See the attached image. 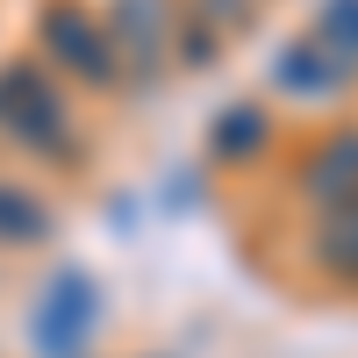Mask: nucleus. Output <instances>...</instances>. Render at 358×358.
Wrapping results in <instances>:
<instances>
[{
	"instance_id": "1",
	"label": "nucleus",
	"mask_w": 358,
	"mask_h": 358,
	"mask_svg": "<svg viewBox=\"0 0 358 358\" xmlns=\"http://www.w3.org/2000/svg\"><path fill=\"white\" fill-rule=\"evenodd\" d=\"M0 129H8L15 143H29V151H43V158H72L65 101H57V86L29 65V57L0 65Z\"/></svg>"
},
{
	"instance_id": "2",
	"label": "nucleus",
	"mask_w": 358,
	"mask_h": 358,
	"mask_svg": "<svg viewBox=\"0 0 358 358\" xmlns=\"http://www.w3.org/2000/svg\"><path fill=\"white\" fill-rule=\"evenodd\" d=\"M115 43V72L158 79L172 57V0H115V15L101 22Z\"/></svg>"
},
{
	"instance_id": "3",
	"label": "nucleus",
	"mask_w": 358,
	"mask_h": 358,
	"mask_svg": "<svg viewBox=\"0 0 358 358\" xmlns=\"http://www.w3.org/2000/svg\"><path fill=\"white\" fill-rule=\"evenodd\" d=\"M43 50L65 65L72 79L86 86H115L122 72H115V43H108V29L79 8V0H57V8H43Z\"/></svg>"
},
{
	"instance_id": "4",
	"label": "nucleus",
	"mask_w": 358,
	"mask_h": 358,
	"mask_svg": "<svg viewBox=\"0 0 358 358\" xmlns=\"http://www.w3.org/2000/svg\"><path fill=\"white\" fill-rule=\"evenodd\" d=\"M94 322H101V294H94V280H86V273H57L50 301H43V322H36L43 358H79V344L94 337Z\"/></svg>"
},
{
	"instance_id": "5",
	"label": "nucleus",
	"mask_w": 358,
	"mask_h": 358,
	"mask_svg": "<svg viewBox=\"0 0 358 358\" xmlns=\"http://www.w3.org/2000/svg\"><path fill=\"white\" fill-rule=\"evenodd\" d=\"M301 194L322 201V208L358 201V129H344V136L322 143V151H308V165H301Z\"/></svg>"
},
{
	"instance_id": "6",
	"label": "nucleus",
	"mask_w": 358,
	"mask_h": 358,
	"mask_svg": "<svg viewBox=\"0 0 358 358\" xmlns=\"http://www.w3.org/2000/svg\"><path fill=\"white\" fill-rule=\"evenodd\" d=\"M273 79L287 86V94H301V101H330V94H337V86H344L351 72H344L337 57H330V50H322V43L308 36V43H294V50H280V65H273Z\"/></svg>"
},
{
	"instance_id": "7",
	"label": "nucleus",
	"mask_w": 358,
	"mask_h": 358,
	"mask_svg": "<svg viewBox=\"0 0 358 358\" xmlns=\"http://www.w3.org/2000/svg\"><path fill=\"white\" fill-rule=\"evenodd\" d=\"M43 236H50V208L0 179V244H43Z\"/></svg>"
},
{
	"instance_id": "8",
	"label": "nucleus",
	"mask_w": 358,
	"mask_h": 358,
	"mask_svg": "<svg viewBox=\"0 0 358 358\" xmlns=\"http://www.w3.org/2000/svg\"><path fill=\"white\" fill-rule=\"evenodd\" d=\"M315 258L330 265V273H344V280H358V201H344V208H330V222L315 229Z\"/></svg>"
},
{
	"instance_id": "9",
	"label": "nucleus",
	"mask_w": 358,
	"mask_h": 358,
	"mask_svg": "<svg viewBox=\"0 0 358 358\" xmlns=\"http://www.w3.org/2000/svg\"><path fill=\"white\" fill-rule=\"evenodd\" d=\"M315 43L337 57L344 72H358V0H322V22H315Z\"/></svg>"
},
{
	"instance_id": "10",
	"label": "nucleus",
	"mask_w": 358,
	"mask_h": 358,
	"mask_svg": "<svg viewBox=\"0 0 358 358\" xmlns=\"http://www.w3.org/2000/svg\"><path fill=\"white\" fill-rule=\"evenodd\" d=\"M265 136H273V122H265V108H229L215 122V151L222 158H258Z\"/></svg>"
},
{
	"instance_id": "11",
	"label": "nucleus",
	"mask_w": 358,
	"mask_h": 358,
	"mask_svg": "<svg viewBox=\"0 0 358 358\" xmlns=\"http://www.w3.org/2000/svg\"><path fill=\"white\" fill-rule=\"evenodd\" d=\"M201 15L222 22V29H244V22H251V0H201Z\"/></svg>"
}]
</instances>
